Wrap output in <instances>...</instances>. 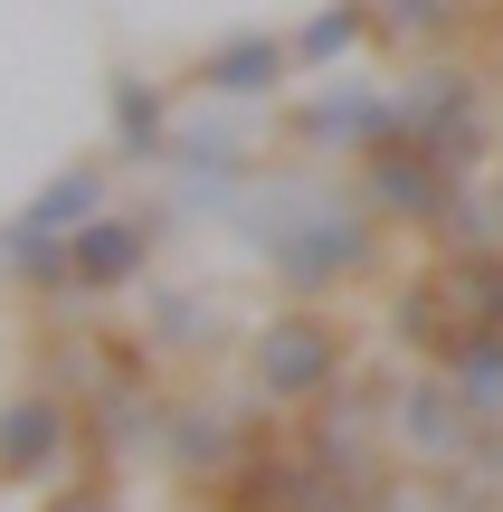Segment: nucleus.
<instances>
[{
  "label": "nucleus",
  "instance_id": "obj_1",
  "mask_svg": "<svg viewBox=\"0 0 503 512\" xmlns=\"http://www.w3.org/2000/svg\"><path fill=\"white\" fill-rule=\"evenodd\" d=\"M219 228L266 266L285 304H342V294L399 275V238L352 200L342 171L304 162V152H266V171L228 200Z\"/></svg>",
  "mask_w": 503,
  "mask_h": 512
},
{
  "label": "nucleus",
  "instance_id": "obj_2",
  "mask_svg": "<svg viewBox=\"0 0 503 512\" xmlns=\"http://www.w3.org/2000/svg\"><path fill=\"white\" fill-rule=\"evenodd\" d=\"M352 370H361V332L342 323V304H285L276 294V304L238 332V389L266 408V418L323 408Z\"/></svg>",
  "mask_w": 503,
  "mask_h": 512
},
{
  "label": "nucleus",
  "instance_id": "obj_3",
  "mask_svg": "<svg viewBox=\"0 0 503 512\" xmlns=\"http://www.w3.org/2000/svg\"><path fill=\"white\" fill-rule=\"evenodd\" d=\"M399 86V124L456 171V181H485L503 171V86L475 48H437V57H409L390 76Z\"/></svg>",
  "mask_w": 503,
  "mask_h": 512
},
{
  "label": "nucleus",
  "instance_id": "obj_4",
  "mask_svg": "<svg viewBox=\"0 0 503 512\" xmlns=\"http://www.w3.org/2000/svg\"><path fill=\"white\" fill-rule=\"evenodd\" d=\"M257 124H276V114H238V105H200L190 95L181 133H171V162H162L171 171V219H209V228L228 219V200L266 171V143H276Z\"/></svg>",
  "mask_w": 503,
  "mask_h": 512
},
{
  "label": "nucleus",
  "instance_id": "obj_5",
  "mask_svg": "<svg viewBox=\"0 0 503 512\" xmlns=\"http://www.w3.org/2000/svg\"><path fill=\"white\" fill-rule=\"evenodd\" d=\"M390 133H399V86L390 76H361V67L352 76H304V95L276 105V143L323 162V171H352Z\"/></svg>",
  "mask_w": 503,
  "mask_h": 512
},
{
  "label": "nucleus",
  "instance_id": "obj_6",
  "mask_svg": "<svg viewBox=\"0 0 503 512\" xmlns=\"http://www.w3.org/2000/svg\"><path fill=\"white\" fill-rule=\"evenodd\" d=\"M266 437V408L247 399H219V389H171V408H162V446H152V465H162L171 484H181L190 503H209L228 475H238V456Z\"/></svg>",
  "mask_w": 503,
  "mask_h": 512
},
{
  "label": "nucleus",
  "instance_id": "obj_7",
  "mask_svg": "<svg viewBox=\"0 0 503 512\" xmlns=\"http://www.w3.org/2000/svg\"><path fill=\"white\" fill-rule=\"evenodd\" d=\"M342 181H352V200L371 209V219L390 228V238H418V247H428L437 228H447V209L466 200V181H456V171L437 162V152L418 143L409 124H399L390 143H371L352 171H342Z\"/></svg>",
  "mask_w": 503,
  "mask_h": 512
},
{
  "label": "nucleus",
  "instance_id": "obj_8",
  "mask_svg": "<svg viewBox=\"0 0 503 512\" xmlns=\"http://www.w3.org/2000/svg\"><path fill=\"white\" fill-rule=\"evenodd\" d=\"M171 200H114L105 219H86L67 238V275H76V313H95V304H124V294H143L152 285V256H162L171 238Z\"/></svg>",
  "mask_w": 503,
  "mask_h": 512
},
{
  "label": "nucleus",
  "instance_id": "obj_9",
  "mask_svg": "<svg viewBox=\"0 0 503 512\" xmlns=\"http://www.w3.org/2000/svg\"><path fill=\"white\" fill-rule=\"evenodd\" d=\"M485 437H494V427L456 399L447 370H428V361L399 370V389H390V446H399V465H409V475H456Z\"/></svg>",
  "mask_w": 503,
  "mask_h": 512
},
{
  "label": "nucleus",
  "instance_id": "obj_10",
  "mask_svg": "<svg viewBox=\"0 0 503 512\" xmlns=\"http://www.w3.org/2000/svg\"><path fill=\"white\" fill-rule=\"evenodd\" d=\"M86 465V418L57 389H10L0 399V494H48Z\"/></svg>",
  "mask_w": 503,
  "mask_h": 512
},
{
  "label": "nucleus",
  "instance_id": "obj_11",
  "mask_svg": "<svg viewBox=\"0 0 503 512\" xmlns=\"http://www.w3.org/2000/svg\"><path fill=\"white\" fill-rule=\"evenodd\" d=\"M295 48H285V29H219L200 57L181 67V95H200V105H238V114H276L285 95H295Z\"/></svg>",
  "mask_w": 503,
  "mask_h": 512
},
{
  "label": "nucleus",
  "instance_id": "obj_12",
  "mask_svg": "<svg viewBox=\"0 0 503 512\" xmlns=\"http://www.w3.org/2000/svg\"><path fill=\"white\" fill-rule=\"evenodd\" d=\"M181 133V76L105 67V162L114 171H162Z\"/></svg>",
  "mask_w": 503,
  "mask_h": 512
},
{
  "label": "nucleus",
  "instance_id": "obj_13",
  "mask_svg": "<svg viewBox=\"0 0 503 512\" xmlns=\"http://www.w3.org/2000/svg\"><path fill=\"white\" fill-rule=\"evenodd\" d=\"M456 332H466V313H456L437 256L428 266H399L390 285H380V351H390V361H447Z\"/></svg>",
  "mask_w": 503,
  "mask_h": 512
},
{
  "label": "nucleus",
  "instance_id": "obj_14",
  "mask_svg": "<svg viewBox=\"0 0 503 512\" xmlns=\"http://www.w3.org/2000/svg\"><path fill=\"white\" fill-rule=\"evenodd\" d=\"M143 332L162 361H219V351H238V332H228V313L209 304V294H181V285H143Z\"/></svg>",
  "mask_w": 503,
  "mask_h": 512
},
{
  "label": "nucleus",
  "instance_id": "obj_15",
  "mask_svg": "<svg viewBox=\"0 0 503 512\" xmlns=\"http://www.w3.org/2000/svg\"><path fill=\"white\" fill-rule=\"evenodd\" d=\"M285 48H295L304 76H352L361 57H380V19H371V0H314L285 29Z\"/></svg>",
  "mask_w": 503,
  "mask_h": 512
},
{
  "label": "nucleus",
  "instance_id": "obj_16",
  "mask_svg": "<svg viewBox=\"0 0 503 512\" xmlns=\"http://www.w3.org/2000/svg\"><path fill=\"white\" fill-rule=\"evenodd\" d=\"M475 10L485 0H371L380 57L409 67V57H437V48H475Z\"/></svg>",
  "mask_w": 503,
  "mask_h": 512
},
{
  "label": "nucleus",
  "instance_id": "obj_17",
  "mask_svg": "<svg viewBox=\"0 0 503 512\" xmlns=\"http://www.w3.org/2000/svg\"><path fill=\"white\" fill-rule=\"evenodd\" d=\"M105 209H114V162H105V152H76V162H57L48 181L19 200V219L48 228V238H76V228L105 219Z\"/></svg>",
  "mask_w": 503,
  "mask_h": 512
},
{
  "label": "nucleus",
  "instance_id": "obj_18",
  "mask_svg": "<svg viewBox=\"0 0 503 512\" xmlns=\"http://www.w3.org/2000/svg\"><path fill=\"white\" fill-rule=\"evenodd\" d=\"M428 370H447V380H456V399H466L475 418L503 437V323L456 332V351H447V361H428Z\"/></svg>",
  "mask_w": 503,
  "mask_h": 512
},
{
  "label": "nucleus",
  "instance_id": "obj_19",
  "mask_svg": "<svg viewBox=\"0 0 503 512\" xmlns=\"http://www.w3.org/2000/svg\"><path fill=\"white\" fill-rule=\"evenodd\" d=\"M437 275H447L466 332L475 323H503V247H456V256H437Z\"/></svg>",
  "mask_w": 503,
  "mask_h": 512
},
{
  "label": "nucleus",
  "instance_id": "obj_20",
  "mask_svg": "<svg viewBox=\"0 0 503 512\" xmlns=\"http://www.w3.org/2000/svg\"><path fill=\"white\" fill-rule=\"evenodd\" d=\"M38 512H124V475H95V465H76L67 484H48Z\"/></svg>",
  "mask_w": 503,
  "mask_h": 512
},
{
  "label": "nucleus",
  "instance_id": "obj_21",
  "mask_svg": "<svg viewBox=\"0 0 503 512\" xmlns=\"http://www.w3.org/2000/svg\"><path fill=\"white\" fill-rule=\"evenodd\" d=\"M380 512H475L456 484H437V475H399L390 494H380Z\"/></svg>",
  "mask_w": 503,
  "mask_h": 512
},
{
  "label": "nucleus",
  "instance_id": "obj_22",
  "mask_svg": "<svg viewBox=\"0 0 503 512\" xmlns=\"http://www.w3.org/2000/svg\"><path fill=\"white\" fill-rule=\"evenodd\" d=\"M475 57H485V67H503V0H485V10H475Z\"/></svg>",
  "mask_w": 503,
  "mask_h": 512
},
{
  "label": "nucleus",
  "instance_id": "obj_23",
  "mask_svg": "<svg viewBox=\"0 0 503 512\" xmlns=\"http://www.w3.org/2000/svg\"><path fill=\"white\" fill-rule=\"evenodd\" d=\"M0 294H10V266H0Z\"/></svg>",
  "mask_w": 503,
  "mask_h": 512
},
{
  "label": "nucleus",
  "instance_id": "obj_24",
  "mask_svg": "<svg viewBox=\"0 0 503 512\" xmlns=\"http://www.w3.org/2000/svg\"><path fill=\"white\" fill-rule=\"evenodd\" d=\"M494 86H503V67H494Z\"/></svg>",
  "mask_w": 503,
  "mask_h": 512
}]
</instances>
